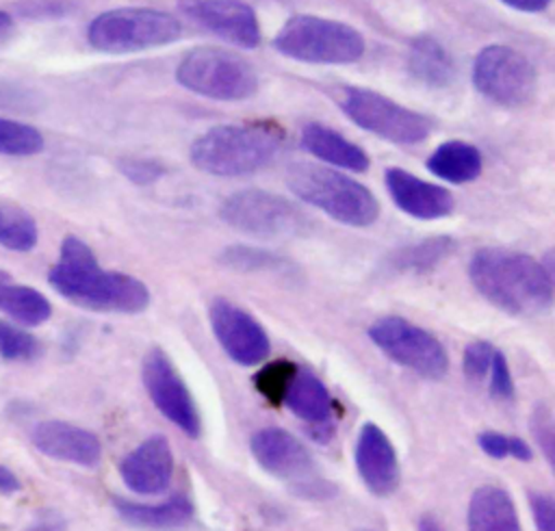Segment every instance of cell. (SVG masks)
Returning <instances> with one entry per match:
<instances>
[{"label":"cell","mask_w":555,"mask_h":531,"mask_svg":"<svg viewBox=\"0 0 555 531\" xmlns=\"http://www.w3.org/2000/svg\"><path fill=\"white\" fill-rule=\"evenodd\" d=\"M48 282L67 301L95 312L137 314L150 303V290L139 277L104 271L91 247L78 236H65Z\"/></svg>","instance_id":"cell-1"},{"label":"cell","mask_w":555,"mask_h":531,"mask_svg":"<svg viewBox=\"0 0 555 531\" xmlns=\"http://www.w3.org/2000/svg\"><path fill=\"white\" fill-rule=\"evenodd\" d=\"M475 288L499 310L514 316H535L553 303V277L535 258L501 249H479L468 267Z\"/></svg>","instance_id":"cell-2"},{"label":"cell","mask_w":555,"mask_h":531,"mask_svg":"<svg viewBox=\"0 0 555 531\" xmlns=\"http://www.w3.org/2000/svg\"><path fill=\"white\" fill-rule=\"evenodd\" d=\"M286 180L299 199L312 204L345 225L366 228L379 217L375 195L358 180L330 167L299 163L288 169Z\"/></svg>","instance_id":"cell-3"},{"label":"cell","mask_w":555,"mask_h":531,"mask_svg":"<svg viewBox=\"0 0 555 531\" xmlns=\"http://www.w3.org/2000/svg\"><path fill=\"white\" fill-rule=\"evenodd\" d=\"M280 150V137L260 126H215L191 145L197 169L234 178L262 169Z\"/></svg>","instance_id":"cell-4"},{"label":"cell","mask_w":555,"mask_h":531,"mask_svg":"<svg viewBox=\"0 0 555 531\" xmlns=\"http://www.w3.org/2000/svg\"><path fill=\"white\" fill-rule=\"evenodd\" d=\"M182 33L180 22L156 9L124 7L100 13L87 30L91 48L106 54H128L160 48L176 41Z\"/></svg>","instance_id":"cell-5"},{"label":"cell","mask_w":555,"mask_h":531,"mask_svg":"<svg viewBox=\"0 0 555 531\" xmlns=\"http://www.w3.org/2000/svg\"><path fill=\"white\" fill-rule=\"evenodd\" d=\"M273 43L295 61L321 65H345L364 54V39L356 28L317 15L291 17Z\"/></svg>","instance_id":"cell-6"},{"label":"cell","mask_w":555,"mask_h":531,"mask_svg":"<svg viewBox=\"0 0 555 531\" xmlns=\"http://www.w3.org/2000/svg\"><path fill=\"white\" fill-rule=\"evenodd\" d=\"M176 78L189 91L221 102L247 100L258 89V74L251 63L215 46H199L186 52Z\"/></svg>","instance_id":"cell-7"},{"label":"cell","mask_w":555,"mask_h":531,"mask_svg":"<svg viewBox=\"0 0 555 531\" xmlns=\"http://www.w3.org/2000/svg\"><path fill=\"white\" fill-rule=\"evenodd\" d=\"M343 111L360 128L399 145L421 143L434 130L429 117L410 111L371 89H345Z\"/></svg>","instance_id":"cell-8"},{"label":"cell","mask_w":555,"mask_h":531,"mask_svg":"<svg viewBox=\"0 0 555 531\" xmlns=\"http://www.w3.org/2000/svg\"><path fill=\"white\" fill-rule=\"evenodd\" d=\"M219 215L234 230L258 238H291L306 228V219L295 204L260 189L230 195Z\"/></svg>","instance_id":"cell-9"},{"label":"cell","mask_w":555,"mask_h":531,"mask_svg":"<svg viewBox=\"0 0 555 531\" xmlns=\"http://www.w3.org/2000/svg\"><path fill=\"white\" fill-rule=\"evenodd\" d=\"M473 80L488 100L505 108L527 106L538 87V74L531 61L507 46L483 48L475 59Z\"/></svg>","instance_id":"cell-10"},{"label":"cell","mask_w":555,"mask_h":531,"mask_svg":"<svg viewBox=\"0 0 555 531\" xmlns=\"http://www.w3.org/2000/svg\"><path fill=\"white\" fill-rule=\"evenodd\" d=\"M369 338L397 364L427 377L440 379L449 360L444 347L423 327L401 319L382 316L369 327Z\"/></svg>","instance_id":"cell-11"},{"label":"cell","mask_w":555,"mask_h":531,"mask_svg":"<svg viewBox=\"0 0 555 531\" xmlns=\"http://www.w3.org/2000/svg\"><path fill=\"white\" fill-rule=\"evenodd\" d=\"M143 384L152 403L167 420H171L182 433L191 438L199 436V414L195 401L176 366L160 349H152L145 355Z\"/></svg>","instance_id":"cell-12"},{"label":"cell","mask_w":555,"mask_h":531,"mask_svg":"<svg viewBox=\"0 0 555 531\" xmlns=\"http://www.w3.org/2000/svg\"><path fill=\"white\" fill-rule=\"evenodd\" d=\"M208 314L219 345L236 364L254 366L269 355V336L251 314L228 299H215Z\"/></svg>","instance_id":"cell-13"},{"label":"cell","mask_w":555,"mask_h":531,"mask_svg":"<svg viewBox=\"0 0 555 531\" xmlns=\"http://www.w3.org/2000/svg\"><path fill=\"white\" fill-rule=\"evenodd\" d=\"M180 9L232 46L256 48L260 43L258 17L241 0H180Z\"/></svg>","instance_id":"cell-14"},{"label":"cell","mask_w":555,"mask_h":531,"mask_svg":"<svg viewBox=\"0 0 555 531\" xmlns=\"http://www.w3.org/2000/svg\"><path fill=\"white\" fill-rule=\"evenodd\" d=\"M251 453L256 462L273 477L286 481H304L312 472V459L306 446L286 429L264 427L251 436Z\"/></svg>","instance_id":"cell-15"},{"label":"cell","mask_w":555,"mask_h":531,"mask_svg":"<svg viewBox=\"0 0 555 531\" xmlns=\"http://www.w3.org/2000/svg\"><path fill=\"white\" fill-rule=\"evenodd\" d=\"M356 468L362 483L375 496H388L399 485V459L388 436L373 423H364L356 442Z\"/></svg>","instance_id":"cell-16"},{"label":"cell","mask_w":555,"mask_h":531,"mask_svg":"<svg viewBox=\"0 0 555 531\" xmlns=\"http://www.w3.org/2000/svg\"><path fill=\"white\" fill-rule=\"evenodd\" d=\"M119 475L137 494H163L173 475V455L169 442L163 436L147 438L121 459Z\"/></svg>","instance_id":"cell-17"},{"label":"cell","mask_w":555,"mask_h":531,"mask_svg":"<svg viewBox=\"0 0 555 531\" xmlns=\"http://www.w3.org/2000/svg\"><path fill=\"white\" fill-rule=\"evenodd\" d=\"M30 440L39 453L78 466H95L102 457V444L98 436L65 420L39 423L33 429Z\"/></svg>","instance_id":"cell-18"},{"label":"cell","mask_w":555,"mask_h":531,"mask_svg":"<svg viewBox=\"0 0 555 531\" xmlns=\"http://www.w3.org/2000/svg\"><path fill=\"white\" fill-rule=\"evenodd\" d=\"M386 186L392 202L410 217L429 221L453 210V195L444 186L425 182L405 169L390 167L386 171Z\"/></svg>","instance_id":"cell-19"},{"label":"cell","mask_w":555,"mask_h":531,"mask_svg":"<svg viewBox=\"0 0 555 531\" xmlns=\"http://www.w3.org/2000/svg\"><path fill=\"white\" fill-rule=\"evenodd\" d=\"M282 403L301 420L314 427H327L332 418V397L325 384L306 368H297L284 390Z\"/></svg>","instance_id":"cell-20"},{"label":"cell","mask_w":555,"mask_h":531,"mask_svg":"<svg viewBox=\"0 0 555 531\" xmlns=\"http://www.w3.org/2000/svg\"><path fill=\"white\" fill-rule=\"evenodd\" d=\"M466 524L468 531H520L514 501L499 485H481L473 492Z\"/></svg>","instance_id":"cell-21"},{"label":"cell","mask_w":555,"mask_h":531,"mask_svg":"<svg viewBox=\"0 0 555 531\" xmlns=\"http://www.w3.org/2000/svg\"><path fill=\"white\" fill-rule=\"evenodd\" d=\"M115 509L132 527L150 529V531H169L184 527L193 518V505L184 494H176L165 503L158 505H145V503H132L115 498Z\"/></svg>","instance_id":"cell-22"},{"label":"cell","mask_w":555,"mask_h":531,"mask_svg":"<svg viewBox=\"0 0 555 531\" xmlns=\"http://www.w3.org/2000/svg\"><path fill=\"white\" fill-rule=\"evenodd\" d=\"M301 143L310 154L340 169L358 173L369 169L366 152L323 124H308L301 132Z\"/></svg>","instance_id":"cell-23"},{"label":"cell","mask_w":555,"mask_h":531,"mask_svg":"<svg viewBox=\"0 0 555 531\" xmlns=\"http://www.w3.org/2000/svg\"><path fill=\"white\" fill-rule=\"evenodd\" d=\"M410 74L425 87L442 89L455 78V63L447 48L434 37H416L408 52Z\"/></svg>","instance_id":"cell-24"},{"label":"cell","mask_w":555,"mask_h":531,"mask_svg":"<svg viewBox=\"0 0 555 531\" xmlns=\"http://www.w3.org/2000/svg\"><path fill=\"white\" fill-rule=\"evenodd\" d=\"M0 310L20 325H41L50 319V301L35 288L17 284L0 269Z\"/></svg>","instance_id":"cell-25"},{"label":"cell","mask_w":555,"mask_h":531,"mask_svg":"<svg viewBox=\"0 0 555 531\" xmlns=\"http://www.w3.org/2000/svg\"><path fill=\"white\" fill-rule=\"evenodd\" d=\"M427 169L451 184H464L481 173V154L466 141H447L427 158Z\"/></svg>","instance_id":"cell-26"},{"label":"cell","mask_w":555,"mask_h":531,"mask_svg":"<svg viewBox=\"0 0 555 531\" xmlns=\"http://www.w3.org/2000/svg\"><path fill=\"white\" fill-rule=\"evenodd\" d=\"M39 230L28 210L0 197V245L11 251H30L37 245Z\"/></svg>","instance_id":"cell-27"},{"label":"cell","mask_w":555,"mask_h":531,"mask_svg":"<svg viewBox=\"0 0 555 531\" xmlns=\"http://www.w3.org/2000/svg\"><path fill=\"white\" fill-rule=\"evenodd\" d=\"M453 247H455V243L449 236L425 238L416 245H408L403 249H397L392 254L390 264L397 271H408V273L431 271L434 267H438V262H442L449 254H453Z\"/></svg>","instance_id":"cell-28"},{"label":"cell","mask_w":555,"mask_h":531,"mask_svg":"<svg viewBox=\"0 0 555 531\" xmlns=\"http://www.w3.org/2000/svg\"><path fill=\"white\" fill-rule=\"evenodd\" d=\"M43 150V137L37 128L0 117V154L7 156H33Z\"/></svg>","instance_id":"cell-29"},{"label":"cell","mask_w":555,"mask_h":531,"mask_svg":"<svg viewBox=\"0 0 555 531\" xmlns=\"http://www.w3.org/2000/svg\"><path fill=\"white\" fill-rule=\"evenodd\" d=\"M39 353H41V345L30 332L0 319V358L20 362V360H33Z\"/></svg>","instance_id":"cell-30"},{"label":"cell","mask_w":555,"mask_h":531,"mask_svg":"<svg viewBox=\"0 0 555 531\" xmlns=\"http://www.w3.org/2000/svg\"><path fill=\"white\" fill-rule=\"evenodd\" d=\"M297 371L295 364H291L288 360H278L267 364L258 375H256V388L260 390V394L264 399H269L271 403H282L284 390L293 377V373Z\"/></svg>","instance_id":"cell-31"},{"label":"cell","mask_w":555,"mask_h":531,"mask_svg":"<svg viewBox=\"0 0 555 531\" xmlns=\"http://www.w3.org/2000/svg\"><path fill=\"white\" fill-rule=\"evenodd\" d=\"M477 440H479L481 451L488 453L490 457H496V459L514 457V459H520V462H529L533 457L531 446L520 438H509V436H503V433H496V431H483V433H479Z\"/></svg>","instance_id":"cell-32"},{"label":"cell","mask_w":555,"mask_h":531,"mask_svg":"<svg viewBox=\"0 0 555 531\" xmlns=\"http://www.w3.org/2000/svg\"><path fill=\"white\" fill-rule=\"evenodd\" d=\"M494 347L488 342V340H477V342H470L466 349H464V355H462V368H464V375L473 381H483L488 371H490V364H492V355H494Z\"/></svg>","instance_id":"cell-33"},{"label":"cell","mask_w":555,"mask_h":531,"mask_svg":"<svg viewBox=\"0 0 555 531\" xmlns=\"http://www.w3.org/2000/svg\"><path fill=\"white\" fill-rule=\"evenodd\" d=\"M490 392L494 399L507 401L514 397V381H512V373L507 366V360L501 351H494L492 355V364H490Z\"/></svg>","instance_id":"cell-34"},{"label":"cell","mask_w":555,"mask_h":531,"mask_svg":"<svg viewBox=\"0 0 555 531\" xmlns=\"http://www.w3.org/2000/svg\"><path fill=\"white\" fill-rule=\"evenodd\" d=\"M121 171L130 182L150 184L163 176V167L154 160H124Z\"/></svg>","instance_id":"cell-35"},{"label":"cell","mask_w":555,"mask_h":531,"mask_svg":"<svg viewBox=\"0 0 555 531\" xmlns=\"http://www.w3.org/2000/svg\"><path fill=\"white\" fill-rule=\"evenodd\" d=\"M529 507L540 531H555V505L548 494H529Z\"/></svg>","instance_id":"cell-36"},{"label":"cell","mask_w":555,"mask_h":531,"mask_svg":"<svg viewBox=\"0 0 555 531\" xmlns=\"http://www.w3.org/2000/svg\"><path fill=\"white\" fill-rule=\"evenodd\" d=\"M535 438H538V442L542 444V449H544V453H546V459L551 462V459H553V425H551L548 418H540V420H538Z\"/></svg>","instance_id":"cell-37"},{"label":"cell","mask_w":555,"mask_h":531,"mask_svg":"<svg viewBox=\"0 0 555 531\" xmlns=\"http://www.w3.org/2000/svg\"><path fill=\"white\" fill-rule=\"evenodd\" d=\"M63 529H65V522L61 516L43 514V516H37V520L26 531H63Z\"/></svg>","instance_id":"cell-38"},{"label":"cell","mask_w":555,"mask_h":531,"mask_svg":"<svg viewBox=\"0 0 555 531\" xmlns=\"http://www.w3.org/2000/svg\"><path fill=\"white\" fill-rule=\"evenodd\" d=\"M15 37V22L13 17L0 9V50L9 46V41Z\"/></svg>","instance_id":"cell-39"},{"label":"cell","mask_w":555,"mask_h":531,"mask_svg":"<svg viewBox=\"0 0 555 531\" xmlns=\"http://www.w3.org/2000/svg\"><path fill=\"white\" fill-rule=\"evenodd\" d=\"M505 2L507 7L512 9H518V11H527V13H535V11H542L551 4V0H501Z\"/></svg>","instance_id":"cell-40"},{"label":"cell","mask_w":555,"mask_h":531,"mask_svg":"<svg viewBox=\"0 0 555 531\" xmlns=\"http://www.w3.org/2000/svg\"><path fill=\"white\" fill-rule=\"evenodd\" d=\"M20 490V479L4 466H0V494H13Z\"/></svg>","instance_id":"cell-41"},{"label":"cell","mask_w":555,"mask_h":531,"mask_svg":"<svg viewBox=\"0 0 555 531\" xmlns=\"http://www.w3.org/2000/svg\"><path fill=\"white\" fill-rule=\"evenodd\" d=\"M418 531H442V529L434 518H421L418 520Z\"/></svg>","instance_id":"cell-42"},{"label":"cell","mask_w":555,"mask_h":531,"mask_svg":"<svg viewBox=\"0 0 555 531\" xmlns=\"http://www.w3.org/2000/svg\"><path fill=\"white\" fill-rule=\"evenodd\" d=\"M358 531H371V529H358Z\"/></svg>","instance_id":"cell-43"}]
</instances>
